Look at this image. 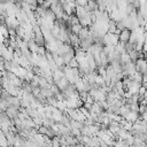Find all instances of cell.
<instances>
[{"mask_svg":"<svg viewBox=\"0 0 147 147\" xmlns=\"http://www.w3.org/2000/svg\"><path fill=\"white\" fill-rule=\"evenodd\" d=\"M117 42H118V34H116V33H109V32H107L102 37V45L103 46H108V45L116 46Z\"/></svg>","mask_w":147,"mask_h":147,"instance_id":"cell-1","label":"cell"},{"mask_svg":"<svg viewBox=\"0 0 147 147\" xmlns=\"http://www.w3.org/2000/svg\"><path fill=\"white\" fill-rule=\"evenodd\" d=\"M130 33H131V31L127 30V29L122 30V31L118 33V41H121V42H123V44H126V42L129 41Z\"/></svg>","mask_w":147,"mask_h":147,"instance_id":"cell-2","label":"cell"},{"mask_svg":"<svg viewBox=\"0 0 147 147\" xmlns=\"http://www.w3.org/2000/svg\"><path fill=\"white\" fill-rule=\"evenodd\" d=\"M78 36V39L79 40H85L90 37V31H88V28H82V30L79 31V33L77 34Z\"/></svg>","mask_w":147,"mask_h":147,"instance_id":"cell-3","label":"cell"},{"mask_svg":"<svg viewBox=\"0 0 147 147\" xmlns=\"http://www.w3.org/2000/svg\"><path fill=\"white\" fill-rule=\"evenodd\" d=\"M38 47H39V46L34 42V40H33V39H31V40H29V41H28V48H29V51H30L31 53H37Z\"/></svg>","mask_w":147,"mask_h":147,"instance_id":"cell-4","label":"cell"},{"mask_svg":"<svg viewBox=\"0 0 147 147\" xmlns=\"http://www.w3.org/2000/svg\"><path fill=\"white\" fill-rule=\"evenodd\" d=\"M102 53L106 55H110L111 53H114V46H111V45L102 46Z\"/></svg>","mask_w":147,"mask_h":147,"instance_id":"cell-5","label":"cell"},{"mask_svg":"<svg viewBox=\"0 0 147 147\" xmlns=\"http://www.w3.org/2000/svg\"><path fill=\"white\" fill-rule=\"evenodd\" d=\"M0 147H8L6 136H5V133L1 130H0Z\"/></svg>","mask_w":147,"mask_h":147,"instance_id":"cell-6","label":"cell"},{"mask_svg":"<svg viewBox=\"0 0 147 147\" xmlns=\"http://www.w3.org/2000/svg\"><path fill=\"white\" fill-rule=\"evenodd\" d=\"M82 25L80 24H76V25H71V33H74V34H78L79 33V31L82 30Z\"/></svg>","mask_w":147,"mask_h":147,"instance_id":"cell-7","label":"cell"},{"mask_svg":"<svg viewBox=\"0 0 147 147\" xmlns=\"http://www.w3.org/2000/svg\"><path fill=\"white\" fill-rule=\"evenodd\" d=\"M67 67H69V68H71V69H74V68H78V62L76 61V59L74 57V59H71L70 60V62L68 63V65Z\"/></svg>","mask_w":147,"mask_h":147,"instance_id":"cell-8","label":"cell"},{"mask_svg":"<svg viewBox=\"0 0 147 147\" xmlns=\"http://www.w3.org/2000/svg\"><path fill=\"white\" fill-rule=\"evenodd\" d=\"M85 102H87V103L92 105V103H94V99L88 94V95H87V98H86V101H85Z\"/></svg>","mask_w":147,"mask_h":147,"instance_id":"cell-9","label":"cell"}]
</instances>
